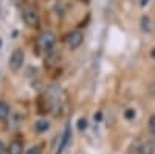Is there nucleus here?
I'll return each mask as SVG.
<instances>
[{
  "mask_svg": "<svg viewBox=\"0 0 155 154\" xmlns=\"http://www.w3.org/2000/svg\"><path fill=\"white\" fill-rule=\"evenodd\" d=\"M36 45L42 53H47V55L51 53V51L54 50V45H56V34L53 31H50V30H44L37 36Z\"/></svg>",
  "mask_w": 155,
  "mask_h": 154,
  "instance_id": "1",
  "label": "nucleus"
},
{
  "mask_svg": "<svg viewBox=\"0 0 155 154\" xmlns=\"http://www.w3.org/2000/svg\"><path fill=\"white\" fill-rule=\"evenodd\" d=\"M25 64V51L22 48H16L9 56V62H8V69L12 73H17L19 70H22Z\"/></svg>",
  "mask_w": 155,
  "mask_h": 154,
  "instance_id": "2",
  "label": "nucleus"
},
{
  "mask_svg": "<svg viewBox=\"0 0 155 154\" xmlns=\"http://www.w3.org/2000/svg\"><path fill=\"white\" fill-rule=\"evenodd\" d=\"M82 42H84V33L81 30H73V31L65 34V44L70 50L79 48Z\"/></svg>",
  "mask_w": 155,
  "mask_h": 154,
  "instance_id": "3",
  "label": "nucleus"
},
{
  "mask_svg": "<svg viewBox=\"0 0 155 154\" xmlns=\"http://www.w3.org/2000/svg\"><path fill=\"white\" fill-rule=\"evenodd\" d=\"M22 17H23V22L25 25H28L30 28H34L39 25V12L34 9V8H25L23 12H22Z\"/></svg>",
  "mask_w": 155,
  "mask_h": 154,
  "instance_id": "4",
  "label": "nucleus"
},
{
  "mask_svg": "<svg viewBox=\"0 0 155 154\" xmlns=\"http://www.w3.org/2000/svg\"><path fill=\"white\" fill-rule=\"evenodd\" d=\"M70 140H71V126L67 125V126H65V129H64V132H62V135H61L59 143H58L56 154H62L64 151H65V148H67L68 143H70Z\"/></svg>",
  "mask_w": 155,
  "mask_h": 154,
  "instance_id": "5",
  "label": "nucleus"
},
{
  "mask_svg": "<svg viewBox=\"0 0 155 154\" xmlns=\"http://www.w3.org/2000/svg\"><path fill=\"white\" fill-rule=\"evenodd\" d=\"M6 154H23V142L19 139L11 140L6 146Z\"/></svg>",
  "mask_w": 155,
  "mask_h": 154,
  "instance_id": "6",
  "label": "nucleus"
},
{
  "mask_svg": "<svg viewBox=\"0 0 155 154\" xmlns=\"http://www.w3.org/2000/svg\"><path fill=\"white\" fill-rule=\"evenodd\" d=\"M143 143H144L143 139H135L129 146L127 154H143Z\"/></svg>",
  "mask_w": 155,
  "mask_h": 154,
  "instance_id": "7",
  "label": "nucleus"
},
{
  "mask_svg": "<svg viewBox=\"0 0 155 154\" xmlns=\"http://www.w3.org/2000/svg\"><path fill=\"white\" fill-rule=\"evenodd\" d=\"M50 129V121L45 120V118H41V120H37L34 123V131L37 134H42V132H47Z\"/></svg>",
  "mask_w": 155,
  "mask_h": 154,
  "instance_id": "8",
  "label": "nucleus"
},
{
  "mask_svg": "<svg viewBox=\"0 0 155 154\" xmlns=\"http://www.w3.org/2000/svg\"><path fill=\"white\" fill-rule=\"evenodd\" d=\"M11 114V109H9V104L5 101V100H0V121H5Z\"/></svg>",
  "mask_w": 155,
  "mask_h": 154,
  "instance_id": "9",
  "label": "nucleus"
},
{
  "mask_svg": "<svg viewBox=\"0 0 155 154\" xmlns=\"http://www.w3.org/2000/svg\"><path fill=\"white\" fill-rule=\"evenodd\" d=\"M155 152V139H146L143 143V154H153Z\"/></svg>",
  "mask_w": 155,
  "mask_h": 154,
  "instance_id": "10",
  "label": "nucleus"
},
{
  "mask_svg": "<svg viewBox=\"0 0 155 154\" xmlns=\"http://www.w3.org/2000/svg\"><path fill=\"white\" fill-rule=\"evenodd\" d=\"M41 152H42V145H34L25 151V154H41Z\"/></svg>",
  "mask_w": 155,
  "mask_h": 154,
  "instance_id": "11",
  "label": "nucleus"
},
{
  "mask_svg": "<svg viewBox=\"0 0 155 154\" xmlns=\"http://www.w3.org/2000/svg\"><path fill=\"white\" fill-rule=\"evenodd\" d=\"M147 128H149V132H150L152 135H155V114L150 115L149 123H147Z\"/></svg>",
  "mask_w": 155,
  "mask_h": 154,
  "instance_id": "12",
  "label": "nucleus"
},
{
  "mask_svg": "<svg viewBox=\"0 0 155 154\" xmlns=\"http://www.w3.org/2000/svg\"><path fill=\"white\" fill-rule=\"evenodd\" d=\"M135 115H137V112H135V109H126V112H124V118L126 120H134L135 118Z\"/></svg>",
  "mask_w": 155,
  "mask_h": 154,
  "instance_id": "13",
  "label": "nucleus"
},
{
  "mask_svg": "<svg viewBox=\"0 0 155 154\" xmlns=\"http://www.w3.org/2000/svg\"><path fill=\"white\" fill-rule=\"evenodd\" d=\"M141 23H143V30L144 31H150V19L149 17H143Z\"/></svg>",
  "mask_w": 155,
  "mask_h": 154,
  "instance_id": "14",
  "label": "nucleus"
},
{
  "mask_svg": "<svg viewBox=\"0 0 155 154\" xmlns=\"http://www.w3.org/2000/svg\"><path fill=\"white\" fill-rule=\"evenodd\" d=\"M79 129L82 131V129H87V120L85 118H81L79 120Z\"/></svg>",
  "mask_w": 155,
  "mask_h": 154,
  "instance_id": "15",
  "label": "nucleus"
},
{
  "mask_svg": "<svg viewBox=\"0 0 155 154\" xmlns=\"http://www.w3.org/2000/svg\"><path fill=\"white\" fill-rule=\"evenodd\" d=\"M0 154H6V146L2 140H0Z\"/></svg>",
  "mask_w": 155,
  "mask_h": 154,
  "instance_id": "16",
  "label": "nucleus"
},
{
  "mask_svg": "<svg viewBox=\"0 0 155 154\" xmlns=\"http://www.w3.org/2000/svg\"><path fill=\"white\" fill-rule=\"evenodd\" d=\"M147 3H149V0H141V5H143V6L147 5Z\"/></svg>",
  "mask_w": 155,
  "mask_h": 154,
  "instance_id": "17",
  "label": "nucleus"
},
{
  "mask_svg": "<svg viewBox=\"0 0 155 154\" xmlns=\"http://www.w3.org/2000/svg\"><path fill=\"white\" fill-rule=\"evenodd\" d=\"M150 55H152V58H155V48H152V53Z\"/></svg>",
  "mask_w": 155,
  "mask_h": 154,
  "instance_id": "18",
  "label": "nucleus"
},
{
  "mask_svg": "<svg viewBox=\"0 0 155 154\" xmlns=\"http://www.w3.org/2000/svg\"><path fill=\"white\" fill-rule=\"evenodd\" d=\"M2 44H3V42H2V37H0V50H2Z\"/></svg>",
  "mask_w": 155,
  "mask_h": 154,
  "instance_id": "19",
  "label": "nucleus"
}]
</instances>
